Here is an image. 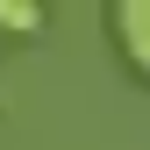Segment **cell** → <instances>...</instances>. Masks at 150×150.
I'll return each mask as SVG.
<instances>
[{
	"mask_svg": "<svg viewBox=\"0 0 150 150\" xmlns=\"http://www.w3.org/2000/svg\"><path fill=\"white\" fill-rule=\"evenodd\" d=\"M107 22H115L122 57L136 64L143 79H150V0H115V14H107Z\"/></svg>",
	"mask_w": 150,
	"mask_h": 150,
	"instance_id": "obj_1",
	"label": "cell"
},
{
	"mask_svg": "<svg viewBox=\"0 0 150 150\" xmlns=\"http://www.w3.org/2000/svg\"><path fill=\"white\" fill-rule=\"evenodd\" d=\"M0 29H14V36L43 29V7H29V0H0Z\"/></svg>",
	"mask_w": 150,
	"mask_h": 150,
	"instance_id": "obj_2",
	"label": "cell"
}]
</instances>
